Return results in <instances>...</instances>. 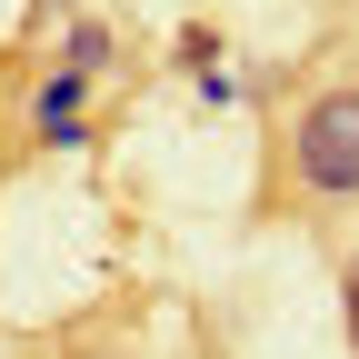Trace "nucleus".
<instances>
[{
    "instance_id": "obj_1",
    "label": "nucleus",
    "mask_w": 359,
    "mask_h": 359,
    "mask_svg": "<svg viewBox=\"0 0 359 359\" xmlns=\"http://www.w3.org/2000/svg\"><path fill=\"white\" fill-rule=\"evenodd\" d=\"M290 170L309 200H359V90H320L290 130Z\"/></svg>"
},
{
    "instance_id": "obj_2",
    "label": "nucleus",
    "mask_w": 359,
    "mask_h": 359,
    "mask_svg": "<svg viewBox=\"0 0 359 359\" xmlns=\"http://www.w3.org/2000/svg\"><path fill=\"white\" fill-rule=\"evenodd\" d=\"M349 349H359V269H349Z\"/></svg>"
}]
</instances>
